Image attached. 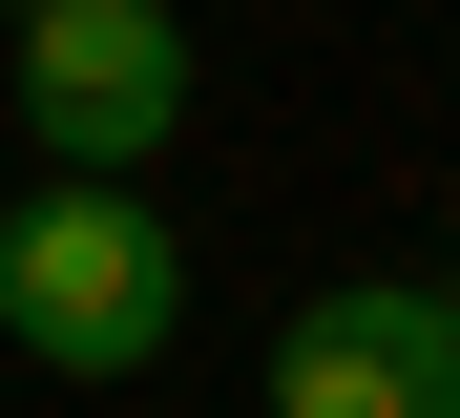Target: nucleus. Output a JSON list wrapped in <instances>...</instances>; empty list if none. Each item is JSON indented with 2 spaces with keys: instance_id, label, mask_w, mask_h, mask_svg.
Segmentation results:
<instances>
[{
  "instance_id": "nucleus-2",
  "label": "nucleus",
  "mask_w": 460,
  "mask_h": 418,
  "mask_svg": "<svg viewBox=\"0 0 460 418\" xmlns=\"http://www.w3.org/2000/svg\"><path fill=\"white\" fill-rule=\"evenodd\" d=\"M0 63H22L42 167H146V147L189 126V22H168V0H22Z\"/></svg>"
},
{
  "instance_id": "nucleus-5",
  "label": "nucleus",
  "mask_w": 460,
  "mask_h": 418,
  "mask_svg": "<svg viewBox=\"0 0 460 418\" xmlns=\"http://www.w3.org/2000/svg\"><path fill=\"white\" fill-rule=\"evenodd\" d=\"M0 22H22V0H0Z\"/></svg>"
},
{
  "instance_id": "nucleus-3",
  "label": "nucleus",
  "mask_w": 460,
  "mask_h": 418,
  "mask_svg": "<svg viewBox=\"0 0 460 418\" xmlns=\"http://www.w3.org/2000/svg\"><path fill=\"white\" fill-rule=\"evenodd\" d=\"M272 418H460V314L439 272H335L272 334Z\"/></svg>"
},
{
  "instance_id": "nucleus-4",
  "label": "nucleus",
  "mask_w": 460,
  "mask_h": 418,
  "mask_svg": "<svg viewBox=\"0 0 460 418\" xmlns=\"http://www.w3.org/2000/svg\"><path fill=\"white\" fill-rule=\"evenodd\" d=\"M439 314H460V272H439Z\"/></svg>"
},
{
  "instance_id": "nucleus-1",
  "label": "nucleus",
  "mask_w": 460,
  "mask_h": 418,
  "mask_svg": "<svg viewBox=\"0 0 460 418\" xmlns=\"http://www.w3.org/2000/svg\"><path fill=\"white\" fill-rule=\"evenodd\" d=\"M0 334L42 377H168L189 230L146 209V167H42V209H0Z\"/></svg>"
}]
</instances>
